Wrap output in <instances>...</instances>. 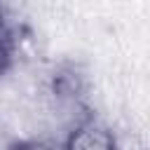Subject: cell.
<instances>
[{"mask_svg": "<svg viewBox=\"0 0 150 150\" xmlns=\"http://www.w3.org/2000/svg\"><path fill=\"white\" fill-rule=\"evenodd\" d=\"M16 49H19V38H16L14 23L9 21L7 12L0 7V77L12 68Z\"/></svg>", "mask_w": 150, "mask_h": 150, "instance_id": "2", "label": "cell"}, {"mask_svg": "<svg viewBox=\"0 0 150 150\" xmlns=\"http://www.w3.org/2000/svg\"><path fill=\"white\" fill-rule=\"evenodd\" d=\"M63 150H120V143L103 122L87 117L63 138Z\"/></svg>", "mask_w": 150, "mask_h": 150, "instance_id": "1", "label": "cell"}, {"mask_svg": "<svg viewBox=\"0 0 150 150\" xmlns=\"http://www.w3.org/2000/svg\"><path fill=\"white\" fill-rule=\"evenodd\" d=\"M9 150H59V145L49 138H23L12 143Z\"/></svg>", "mask_w": 150, "mask_h": 150, "instance_id": "3", "label": "cell"}]
</instances>
